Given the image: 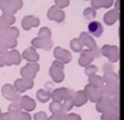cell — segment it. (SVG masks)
<instances>
[{"label":"cell","mask_w":124,"mask_h":120,"mask_svg":"<svg viewBox=\"0 0 124 120\" xmlns=\"http://www.w3.org/2000/svg\"><path fill=\"white\" fill-rule=\"evenodd\" d=\"M101 30H102V28H101V24H100L99 22H91V23L89 24V32H90L91 34L99 36V35L101 34Z\"/></svg>","instance_id":"obj_1"}]
</instances>
